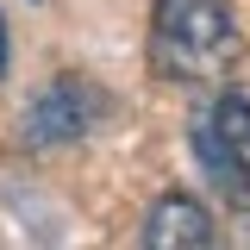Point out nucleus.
I'll return each mask as SVG.
<instances>
[{
	"instance_id": "f257e3e1",
	"label": "nucleus",
	"mask_w": 250,
	"mask_h": 250,
	"mask_svg": "<svg viewBox=\"0 0 250 250\" xmlns=\"http://www.w3.org/2000/svg\"><path fill=\"white\" fill-rule=\"evenodd\" d=\"M238 57V19L225 0H156L150 13V69L163 82H213Z\"/></svg>"
},
{
	"instance_id": "f03ea898",
	"label": "nucleus",
	"mask_w": 250,
	"mask_h": 250,
	"mask_svg": "<svg viewBox=\"0 0 250 250\" xmlns=\"http://www.w3.org/2000/svg\"><path fill=\"white\" fill-rule=\"evenodd\" d=\"M194 156L225 188V200L250 207V100L244 94H213L194 113Z\"/></svg>"
},
{
	"instance_id": "7ed1b4c3",
	"label": "nucleus",
	"mask_w": 250,
	"mask_h": 250,
	"mask_svg": "<svg viewBox=\"0 0 250 250\" xmlns=\"http://www.w3.org/2000/svg\"><path fill=\"white\" fill-rule=\"evenodd\" d=\"M100 113H106V94L94 88V82L57 75L50 88L31 100V113H25V144H69V138H82Z\"/></svg>"
},
{
	"instance_id": "20e7f679",
	"label": "nucleus",
	"mask_w": 250,
	"mask_h": 250,
	"mask_svg": "<svg viewBox=\"0 0 250 250\" xmlns=\"http://www.w3.org/2000/svg\"><path fill=\"white\" fill-rule=\"evenodd\" d=\"M213 244V213L194 194H163L144 219V250H207Z\"/></svg>"
},
{
	"instance_id": "39448f33",
	"label": "nucleus",
	"mask_w": 250,
	"mask_h": 250,
	"mask_svg": "<svg viewBox=\"0 0 250 250\" xmlns=\"http://www.w3.org/2000/svg\"><path fill=\"white\" fill-rule=\"evenodd\" d=\"M0 75H6V19H0Z\"/></svg>"
}]
</instances>
